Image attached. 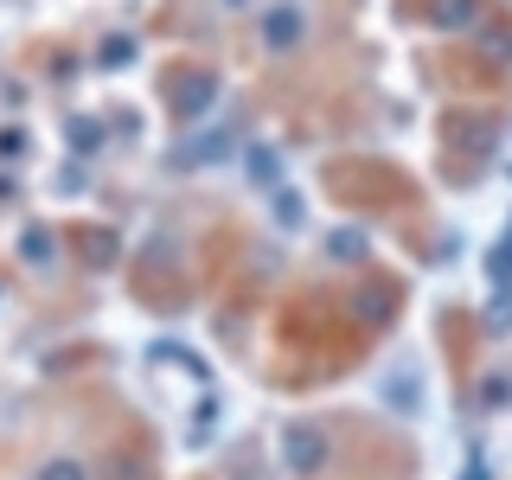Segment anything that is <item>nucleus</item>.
Wrapping results in <instances>:
<instances>
[{
  "instance_id": "obj_1",
  "label": "nucleus",
  "mask_w": 512,
  "mask_h": 480,
  "mask_svg": "<svg viewBox=\"0 0 512 480\" xmlns=\"http://www.w3.org/2000/svg\"><path fill=\"white\" fill-rule=\"evenodd\" d=\"M39 480H90V474H84V461H52Z\"/></svg>"
}]
</instances>
